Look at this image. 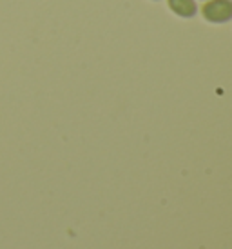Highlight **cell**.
<instances>
[{
    "mask_svg": "<svg viewBox=\"0 0 232 249\" xmlns=\"http://www.w3.org/2000/svg\"><path fill=\"white\" fill-rule=\"evenodd\" d=\"M167 4L171 7V11L182 18H192L198 13L196 0H167Z\"/></svg>",
    "mask_w": 232,
    "mask_h": 249,
    "instance_id": "cell-2",
    "label": "cell"
},
{
    "mask_svg": "<svg viewBox=\"0 0 232 249\" xmlns=\"http://www.w3.org/2000/svg\"><path fill=\"white\" fill-rule=\"evenodd\" d=\"M201 15L211 24H225L232 20V0H205Z\"/></svg>",
    "mask_w": 232,
    "mask_h": 249,
    "instance_id": "cell-1",
    "label": "cell"
}]
</instances>
